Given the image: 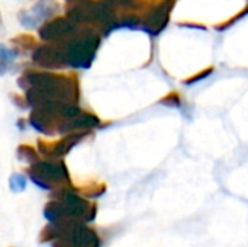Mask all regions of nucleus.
Returning <instances> with one entry per match:
<instances>
[{"label":"nucleus","mask_w":248,"mask_h":247,"mask_svg":"<svg viewBox=\"0 0 248 247\" xmlns=\"http://www.w3.org/2000/svg\"><path fill=\"white\" fill-rule=\"evenodd\" d=\"M38 242H52V247H100L97 233L80 221L49 223L41 230Z\"/></svg>","instance_id":"obj_2"},{"label":"nucleus","mask_w":248,"mask_h":247,"mask_svg":"<svg viewBox=\"0 0 248 247\" xmlns=\"http://www.w3.org/2000/svg\"><path fill=\"white\" fill-rule=\"evenodd\" d=\"M15 57H16V54L13 49H7L6 47L0 45V76H3L7 71V68L13 63Z\"/></svg>","instance_id":"obj_6"},{"label":"nucleus","mask_w":248,"mask_h":247,"mask_svg":"<svg viewBox=\"0 0 248 247\" xmlns=\"http://www.w3.org/2000/svg\"><path fill=\"white\" fill-rule=\"evenodd\" d=\"M57 9H58V6H57V3L54 0H39V3L35 7H32L31 12H23V13L20 12L19 19L25 26L32 28L41 19H45L46 16H51Z\"/></svg>","instance_id":"obj_4"},{"label":"nucleus","mask_w":248,"mask_h":247,"mask_svg":"<svg viewBox=\"0 0 248 247\" xmlns=\"http://www.w3.org/2000/svg\"><path fill=\"white\" fill-rule=\"evenodd\" d=\"M17 157H19V160H22L25 163H31V165L38 162V154L31 146H20L17 148Z\"/></svg>","instance_id":"obj_7"},{"label":"nucleus","mask_w":248,"mask_h":247,"mask_svg":"<svg viewBox=\"0 0 248 247\" xmlns=\"http://www.w3.org/2000/svg\"><path fill=\"white\" fill-rule=\"evenodd\" d=\"M68 31H70V25L62 17H58L55 20H51V22L45 23L41 28L39 33H41V36L44 39H60Z\"/></svg>","instance_id":"obj_5"},{"label":"nucleus","mask_w":248,"mask_h":247,"mask_svg":"<svg viewBox=\"0 0 248 247\" xmlns=\"http://www.w3.org/2000/svg\"><path fill=\"white\" fill-rule=\"evenodd\" d=\"M28 175L41 189L55 191L71 186L68 170L62 162H35L28 169Z\"/></svg>","instance_id":"obj_3"},{"label":"nucleus","mask_w":248,"mask_h":247,"mask_svg":"<svg viewBox=\"0 0 248 247\" xmlns=\"http://www.w3.org/2000/svg\"><path fill=\"white\" fill-rule=\"evenodd\" d=\"M0 25H1V22H0Z\"/></svg>","instance_id":"obj_9"},{"label":"nucleus","mask_w":248,"mask_h":247,"mask_svg":"<svg viewBox=\"0 0 248 247\" xmlns=\"http://www.w3.org/2000/svg\"><path fill=\"white\" fill-rule=\"evenodd\" d=\"M44 217L49 223H89L96 217V207L83 199L71 186H64L54 191L51 199L44 207Z\"/></svg>","instance_id":"obj_1"},{"label":"nucleus","mask_w":248,"mask_h":247,"mask_svg":"<svg viewBox=\"0 0 248 247\" xmlns=\"http://www.w3.org/2000/svg\"><path fill=\"white\" fill-rule=\"evenodd\" d=\"M9 186H10V189L13 191V192H22L25 188H26V179H25V176H22V175H13L12 178H10V181H9Z\"/></svg>","instance_id":"obj_8"}]
</instances>
